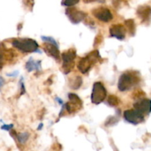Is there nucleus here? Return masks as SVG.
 Instances as JSON below:
<instances>
[{
    "instance_id": "nucleus-16",
    "label": "nucleus",
    "mask_w": 151,
    "mask_h": 151,
    "mask_svg": "<svg viewBox=\"0 0 151 151\" xmlns=\"http://www.w3.org/2000/svg\"><path fill=\"white\" fill-rule=\"evenodd\" d=\"M125 27L128 28V32H130L131 35H135L136 32V25L135 23H134V19H128L125 22Z\"/></svg>"
},
{
    "instance_id": "nucleus-26",
    "label": "nucleus",
    "mask_w": 151,
    "mask_h": 151,
    "mask_svg": "<svg viewBox=\"0 0 151 151\" xmlns=\"http://www.w3.org/2000/svg\"><path fill=\"white\" fill-rule=\"evenodd\" d=\"M83 2L85 3H91V2H93V1H96V0H83Z\"/></svg>"
},
{
    "instance_id": "nucleus-1",
    "label": "nucleus",
    "mask_w": 151,
    "mask_h": 151,
    "mask_svg": "<svg viewBox=\"0 0 151 151\" xmlns=\"http://www.w3.org/2000/svg\"><path fill=\"white\" fill-rule=\"evenodd\" d=\"M140 78L134 72H126L122 74L118 82V88L120 91H126L131 89L139 83Z\"/></svg>"
},
{
    "instance_id": "nucleus-4",
    "label": "nucleus",
    "mask_w": 151,
    "mask_h": 151,
    "mask_svg": "<svg viewBox=\"0 0 151 151\" xmlns=\"http://www.w3.org/2000/svg\"><path fill=\"white\" fill-rule=\"evenodd\" d=\"M107 95V91L104 85L100 82L94 83L91 91V100L93 104L99 105L103 103Z\"/></svg>"
},
{
    "instance_id": "nucleus-11",
    "label": "nucleus",
    "mask_w": 151,
    "mask_h": 151,
    "mask_svg": "<svg viewBox=\"0 0 151 151\" xmlns=\"http://www.w3.org/2000/svg\"><path fill=\"white\" fill-rule=\"evenodd\" d=\"M134 109L138 110L143 114H149L151 112V100L141 99L134 104Z\"/></svg>"
},
{
    "instance_id": "nucleus-5",
    "label": "nucleus",
    "mask_w": 151,
    "mask_h": 151,
    "mask_svg": "<svg viewBox=\"0 0 151 151\" xmlns=\"http://www.w3.org/2000/svg\"><path fill=\"white\" fill-rule=\"evenodd\" d=\"M76 50L74 48H71L62 53L63 59V70L65 74H69L73 69L75 66V59L76 58Z\"/></svg>"
},
{
    "instance_id": "nucleus-24",
    "label": "nucleus",
    "mask_w": 151,
    "mask_h": 151,
    "mask_svg": "<svg viewBox=\"0 0 151 151\" xmlns=\"http://www.w3.org/2000/svg\"><path fill=\"white\" fill-rule=\"evenodd\" d=\"M4 78H3L2 77L0 76V88H1V86H2L4 85Z\"/></svg>"
},
{
    "instance_id": "nucleus-18",
    "label": "nucleus",
    "mask_w": 151,
    "mask_h": 151,
    "mask_svg": "<svg viewBox=\"0 0 151 151\" xmlns=\"http://www.w3.org/2000/svg\"><path fill=\"white\" fill-rule=\"evenodd\" d=\"M16 138L21 144H24V143L26 142L27 140L29 138V134L28 133H22V134H16Z\"/></svg>"
},
{
    "instance_id": "nucleus-12",
    "label": "nucleus",
    "mask_w": 151,
    "mask_h": 151,
    "mask_svg": "<svg viewBox=\"0 0 151 151\" xmlns=\"http://www.w3.org/2000/svg\"><path fill=\"white\" fill-rule=\"evenodd\" d=\"M137 16L142 23L150 22L151 19V7L149 5H142L137 8Z\"/></svg>"
},
{
    "instance_id": "nucleus-23",
    "label": "nucleus",
    "mask_w": 151,
    "mask_h": 151,
    "mask_svg": "<svg viewBox=\"0 0 151 151\" xmlns=\"http://www.w3.org/2000/svg\"><path fill=\"white\" fill-rule=\"evenodd\" d=\"M3 66V57L0 53V69H1Z\"/></svg>"
},
{
    "instance_id": "nucleus-21",
    "label": "nucleus",
    "mask_w": 151,
    "mask_h": 151,
    "mask_svg": "<svg viewBox=\"0 0 151 151\" xmlns=\"http://www.w3.org/2000/svg\"><path fill=\"white\" fill-rule=\"evenodd\" d=\"M116 122H117V120H116V118L114 117V116H110V117L107 119V121L106 122L105 125H107L109 123V125H114V123H116ZM109 125H108V126H109Z\"/></svg>"
},
{
    "instance_id": "nucleus-14",
    "label": "nucleus",
    "mask_w": 151,
    "mask_h": 151,
    "mask_svg": "<svg viewBox=\"0 0 151 151\" xmlns=\"http://www.w3.org/2000/svg\"><path fill=\"white\" fill-rule=\"evenodd\" d=\"M40 66H41V61L40 60H34L31 57L27 62L25 67L28 72H30L34 70H39Z\"/></svg>"
},
{
    "instance_id": "nucleus-13",
    "label": "nucleus",
    "mask_w": 151,
    "mask_h": 151,
    "mask_svg": "<svg viewBox=\"0 0 151 151\" xmlns=\"http://www.w3.org/2000/svg\"><path fill=\"white\" fill-rule=\"evenodd\" d=\"M44 51L50 57L53 58L56 60H60V53H59L58 46L55 45L51 43L47 42L44 44Z\"/></svg>"
},
{
    "instance_id": "nucleus-10",
    "label": "nucleus",
    "mask_w": 151,
    "mask_h": 151,
    "mask_svg": "<svg viewBox=\"0 0 151 151\" xmlns=\"http://www.w3.org/2000/svg\"><path fill=\"white\" fill-rule=\"evenodd\" d=\"M109 32L111 37L116 38L118 40H123L126 35V28L125 26L120 24H113L109 28Z\"/></svg>"
},
{
    "instance_id": "nucleus-8",
    "label": "nucleus",
    "mask_w": 151,
    "mask_h": 151,
    "mask_svg": "<svg viewBox=\"0 0 151 151\" xmlns=\"http://www.w3.org/2000/svg\"><path fill=\"white\" fill-rule=\"evenodd\" d=\"M92 14L98 20L103 22H109L113 19V14L106 7H100L92 10Z\"/></svg>"
},
{
    "instance_id": "nucleus-6",
    "label": "nucleus",
    "mask_w": 151,
    "mask_h": 151,
    "mask_svg": "<svg viewBox=\"0 0 151 151\" xmlns=\"http://www.w3.org/2000/svg\"><path fill=\"white\" fill-rule=\"evenodd\" d=\"M68 97H69V101L65 105V108H66L68 113H75V112L78 111L82 109L83 102L77 94H73V93H69Z\"/></svg>"
},
{
    "instance_id": "nucleus-17",
    "label": "nucleus",
    "mask_w": 151,
    "mask_h": 151,
    "mask_svg": "<svg viewBox=\"0 0 151 151\" xmlns=\"http://www.w3.org/2000/svg\"><path fill=\"white\" fill-rule=\"evenodd\" d=\"M108 104L110 106H112V107H115V106H119V103H120V100H119V98L118 97L115 95H110L108 98Z\"/></svg>"
},
{
    "instance_id": "nucleus-3",
    "label": "nucleus",
    "mask_w": 151,
    "mask_h": 151,
    "mask_svg": "<svg viewBox=\"0 0 151 151\" xmlns=\"http://www.w3.org/2000/svg\"><path fill=\"white\" fill-rule=\"evenodd\" d=\"M12 44L23 52H37L38 50V44L35 40L31 38H18L13 40Z\"/></svg>"
},
{
    "instance_id": "nucleus-19",
    "label": "nucleus",
    "mask_w": 151,
    "mask_h": 151,
    "mask_svg": "<svg viewBox=\"0 0 151 151\" xmlns=\"http://www.w3.org/2000/svg\"><path fill=\"white\" fill-rule=\"evenodd\" d=\"M41 39H42L44 41H45V42L51 43V44H55V45H57L58 46V43L56 42L55 40L53 38H52V37L41 36Z\"/></svg>"
},
{
    "instance_id": "nucleus-22",
    "label": "nucleus",
    "mask_w": 151,
    "mask_h": 151,
    "mask_svg": "<svg viewBox=\"0 0 151 151\" xmlns=\"http://www.w3.org/2000/svg\"><path fill=\"white\" fill-rule=\"evenodd\" d=\"M13 127V125L10 124V125H4L1 126V129L5 130V131H10V129H12V128Z\"/></svg>"
},
{
    "instance_id": "nucleus-15",
    "label": "nucleus",
    "mask_w": 151,
    "mask_h": 151,
    "mask_svg": "<svg viewBox=\"0 0 151 151\" xmlns=\"http://www.w3.org/2000/svg\"><path fill=\"white\" fill-rule=\"evenodd\" d=\"M83 83L82 78L80 76H75L74 78H72L69 80V86L72 89L76 90L80 88Z\"/></svg>"
},
{
    "instance_id": "nucleus-7",
    "label": "nucleus",
    "mask_w": 151,
    "mask_h": 151,
    "mask_svg": "<svg viewBox=\"0 0 151 151\" xmlns=\"http://www.w3.org/2000/svg\"><path fill=\"white\" fill-rule=\"evenodd\" d=\"M123 116L127 122L133 125H138L145 121L144 114L135 109L125 111Z\"/></svg>"
},
{
    "instance_id": "nucleus-2",
    "label": "nucleus",
    "mask_w": 151,
    "mask_h": 151,
    "mask_svg": "<svg viewBox=\"0 0 151 151\" xmlns=\"http://www.w3.org/2000/svg\"><path fill=\"white\" fill-rule=\"evenodd\" d=\"M100 59L98 50H94L88 53L86 57L82 58L78 63V69L83 74H86L91 69L93 65L95 64Z\"/></svg>"
},
{
    "instance_id": "nucleus-25",
    "label": "nucleus",
    "mask_w": 151,
    "mask_h": 151,
    "mask_svg": "<svg viewBox=\"0 0 151 151\" xmlns=\"http://www.w3.org/2000/svg\"><path fill=\"white\" fill-rule=\"evenodd\" d=\"M18 73H19L18 72H13V73H12V74H7V76H10V77L16 76V75H18Z\"/></svg>"
},
{
    "instance_id": "nucleus-9",
    "label": "nucleus",
    "mask_w": 151,
    "mask_h": 151,
    "mask_svg": "<svg viewBox=\"0 0 151 151\" xmlns=\"http://www.w3.org/2000/svg\"><path fill=\"white\" fill-rule=\"evenodd\" d=\"M66 14L70 22L73 24H78L82 22L86 16L84 12L80 11L75 8H68L66 10Z\"/></svg>"
},
{
    "instance_id": "nucleus-20",
    "label": "nucleus",
    "mask_w": 151,
    "mask_h": 151,
    "mask_svg": "<svg viewBox=\"0 0 151 151\" xmlns=\"http://www.w3.org/2000/svg\"><path fill=\"white\" fill-rule=\"evenodd\" d=\"M79 1L80 0H64L63 4L65 6H67V7H71V6L78 4Z\"/></svg>"
}]
</instances>
